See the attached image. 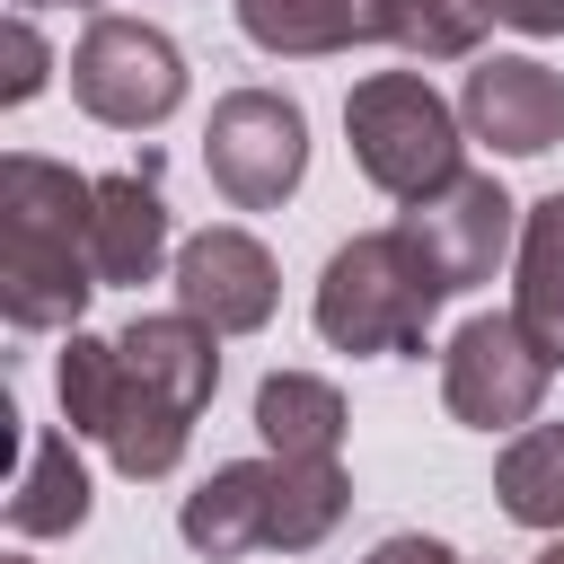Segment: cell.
<instances>
[{"label":"cell","instance_id":"1","mask_svg":"<svg viewBox=\"0 0 564 564\" xmlns=\"http://www.w3.org/2000/svg\"><path fill=\"white\" fill-rule=\"evenodd\" d=\"M53 388H62V423L97 441L132 485H150L185 458L194 414L220 388V335L194 326L185 308L132 317L123 335H70Z\"/></svg>","mask_w":564,"mask_h":564},{"label":"cell","instance_id":"2","mask_svg":"<svg viewBox=\"0 0 564 564\" xmlns=\"http://www.w3.org/2000/svg\"><path fill=\"white\" fill-rule=\"evenodd\" d=\"M97 282V176H70L62 159L9 150L0 159V317L18 335H79Z\"/></svg>","mask_w":564,"mask_h":564},{"label":"cell","instance_id":"3","mask_svg":"<svg viewBox=\"0 0 564 564\" xmlns=\"http://www.w3.org/2000/svg\"><path fill=\"white\" fill-rule=\"evenodd\" d=\"M441 282L423 273V256L397 229L344 238L317 273V335L335 352H423L432 317H441Z\"/></svg>","mask_w":564,"mask_h":564},{"label":"cell","instance_id":"4","mask_svg":"<svg viewBox=\"0 0 564 564\" xmlns=\"http://www.w3.org/2000/svg\"><path fill=\"white\" fill-rule=\"evenodd\" d=\"M344 141H352V167H361L379 194H397V203H423V194H441L449 176H467V167H458V106H449L432 79H414V70H370V79H352V97H344Z\"/></svg>","mask_w":564,"mask_h":564},{"label":"cell","instance_id":"5","mask_svg":"<svg viewBox=\"0 0 564 564\" xmlns=\"http://www.w3.org/2000/svg\"><path fill=\"white\" fill-rule=\"evenodd\" d=\"M70 97H79V115H97L115 132H150L185 106V53L159 26L97 9L70 44Z\"/></svg>","mask_w":564,"mask_h":564},{"label":"cell","instance_id":"6","mask_svg":"<svg viewBox=\"0 0 564 564\" xmlns=\"http://www.w3.org/2000/svg\"><path fill=\"white\" fill-rule=\"evenodd\" d=\"M203 167L238 212H273L308 176V115L282 88H229L203 123Z\"/></svg>","mask_w":564,"mask_h":564},{"label":"cell","instance_id":"7","mask_svg":"<svg viewBox=\"0 0 564 564\" xmlns=\"http://www.w3.org/2000/svg\"><path fill=\"white\" fill-rule=\"evenodd\" d=\"M397 238L423 256V273L458 300L476 282H494L502 256H520V203L494 185V176H449L441 194L405 203L397 212Z\"/></svg>","mask_w":564,"mask_h":564},{"label":"cell","instance_id":"8","mask_svg":"<svg viewBox=\"0 0 564 564\" xmlns=\"http://www.w3.org/2000/svg\"><path fill=\"white\" fill-rule=\"evenodd\" d=\"M546 379L555 361L520 335V317H467L441 352V397L467 432H529V414L546 405Z\"/></svg>","mask_w":564,"mask_h":564},{"label":"cell","instance_id":"9","mask_svg":"<svg viewBox=\"0 0 564 564\" xmlns=\"http://www.w3.org/2000/svg\"><path fill=\"white\" fill-rule=\"evenodd\" d=\"M282 300V273L264 256V238L247 229H194L176 247V308L212 335H256Z\"/></svg>","mask_w":564,"mask_h":564},{"label":"cell","instance_id":"10","mask_svg":"<svg viewBox=\"0 0 564 564\" xmlns=\"http://www.w3.org/2000/svg\"><path fill=\"white\" fill-rule=\"evenodd\" d=\"M458 123H467L476 141H494L502 159H538V150L564 141V79H555L546 62H529V53H494V62L467 70Z\"/></svg>","mask_w":564,"mask_h":564},{"label":"cell","instance_id":"11","mask_svg":"<svg viewBox=\"0 0 564 564\" xmlns=\"http://www.w3.org/2000/svg\"><path fill=\"white\" fill-rule=\"evenodd\" d=\"M176 529H185V546L212 555V564L273 546V458H229V467H212V476L185 494Z\"/></svg>","mask_w":564,"mask_h":564},{"label":"cell","instance_id":"12","mask_svg":"<svg viewBox=\"0 0 564 564\" xmlns=\"http://www.w3.org/2000/svg\"><path fill=\"white\" fill-rule=\"evenodd\" d=\"M167 264V194L159 159L97 176V282H159Z\"/></svg>","mask_w":564,"mask_h":564},{"label":"cell","instance_id":"13","mask_svg":"<svg viewBox=\"0 0 564 564\" xmlns=\"http://www.w3.org/2000/svg\"><path fill=\"white\" fill-rule=\"evenodd\" d=\"M238 26L256 53L317 62V53L388 44V0H238Z\"/></svg>","mask_w":564,"mask_h":564},{"label":"cell","instance_id":"14","mask_svg":"<svg viewBox=\"0 0 564 564\" xmlns=\"http://www.w3.org/2000/svg\"><path fill=\"white\" fill-rule=\"evenodd\" d=\"M511 273H520V282H511L520 335L564 370V185L520 212V256H511Z\"/></svg>","mask_w":564,"mask_h":564},{"label":"cell","instance_id":"15","mask_svg":"<svg viewBox=\"0 0 564 564\" xmlns=\"http://www.w3.org/2000/svg\"><path fill=\"white\" fill-rule=\"evenodd\" d=\"M256 432L264 458H335L344 449V397L317 370H273L256 388Z\"/></svg>","mask_w":564,"mask_h":564},{"label":"cell","instance_id":"16","mask_svg":"<svg viewBox=\"0 0 564 564\" xmlns=\"http://www.w3.org/2000/svg\"><path fill=\"white\" fill-rule=\"evenodd\" d=\"M70 441L79 432H35L26 441V476L9 494V529L18 538H70L88 520V467H79Z\"/></svg>","mask_w":564,"mask_h":564},{"label":"cell","instance_id":"17","mask_svg":"<svg viewBox=\"0 0 564 564\" xmlns=\"http://www.w3.org/2000/svg\"><path fill=\"white\" fill-rule=\"evenodd\" d=\"M352 485L335 458H273V555H308L344 520Z\"/></svg>","mask_w":564,"mask_h":564},{"label":"cell","instance_id":"18","mask_svg":"<svg viewBox=\"0 0 564 564\" xmlns=\"http://www.w3.org/2000/svg\"><path fill=\"white\" fill-rule=\"evenodd\" d=\"M494 494L520 529H564V423H529L511 432L502 467H494Z\"/></svg>","mask_w":564,"mask_h":564},{"label":"cell","instance_id":"19","mask_svg":"<svg viewBox=\"0 0 564 564\" xmlns=\"http://www.w3.org/2000/svg\"><path fill=\"white\" fill-rule=\"evenodd\" d=\"M485 26H494L485 0H388V44L414 62H467Z\"/></svg>","mask_w":564,"mask_h":564},{"label":"cell","instance_id":"20","mask_svg":"<svg viewBox=\"0 0 564 564\" xmlns=\"http://www.w3.org/2000/svg\"><path fill=\"white\" fill-rule=\"evenodd\" d=\"M9 79H0V106H26L35 88H44V70H53V53H44V35L26 26V9H9Z\"/></svg>","mask_w":564,"mask_h":564},{"label":"cell","instance_id":"21","mask_svg":"<svg viewBox=\"0 0 564 564\" xmlns=\"http://www.w3.org/2000/svg\"><path fill=\"white\" fill-rule=\"evenodd\" d=\"M361 564H467V555H449L441 538H423V529H405V538H379Z\"/></svg>","mask_w":564,"mask_h":564},{"label":"cell","instance_id":"22","mask_svg":"<svg viewBox=\"0 0 564 564\" xmlns=\"http://www.w3.org/2000/svg\"><path fill=\"white\" fill-rule=\"evenodd\" d=\"M485 9L520 35H564V0H485Z\"/></svg>","mask_w":564,"mask_h":564},{"label":"cell","instance_id":"23","mask_svg":"<svg viewBox=\"0 0 564 564\" xmlns=\"http://www.w3.org/2000/svg\"><path fill=\"white\" fill-rule=\"evenodd\" d=\"M529 564H564V538H555V546H546V555H529Z\"/></svg>","mask_w":564,"mask_h":564},{"label":"cell","instance_id":"24","mask_svg":"<svg viewBox=\"0 0 564 564\" xmlns=\"http://www.w3.org/2000/svg\"><path fill=\"white\" fill-rule=\"evenodd\" d=\"M18 9H35V0H18ZM79 9H88V0H79Z\"/></svg>","mask_w":564,"mask_h":564},{"label":"cell","instance_id":"25","mask_svg":"<svg viewBox=\"0 0 564 564\" xmlns=\"http://www.w3.org/2000/svg\"><path fill=\"white\" fill-rule=\"evenodd\" d=\"M9 564H26V555H9Z\"/></svg>","mask_w":564,"mask_h":564}]
</instances>
